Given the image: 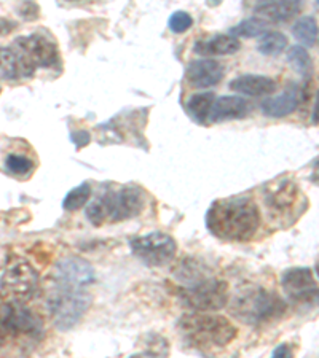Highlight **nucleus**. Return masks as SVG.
Wrapping results in <instances>:
<instances>
[{"label": "nucleus", "instance_id": "f8f14e48", "mask_svg": "<svg viewBox=\"0 0 319 358\" xmlns=\"http://www.w3.org/2000/svg\"><path fill=\"white\" fill-rule=\"evenodd\" d=\"M281 285L294 304L316 306L318 285L310 268L287 269L281 277Z\"/></svg>", "mask_w": 319, "mask_h": 358}, {"label": "nucleus", "instance_id": "f03ea898", "mask_svg": "<svg viewBox=\"0 0 319 358\" xmlns=\"http://www.w3.org/2000/svg\"><path fill=\"white\" fill-rule=\"evenodd\" d=\"M146 207L144 189L126 185L117 189H102V192L86 206V218L95 227L118 223L137 217Z\"/></svg>", "mask_w": 319, "mask_h": 358}, {"label": "nucleus", "instance_id": "bb28decb", "mask_svg": "<svg viewBox=\"0 0 319 358\" xmlns=\"http://www.w3.org/2000/svg\"><path fill=\"white\" fill-rule=\"evenodd\" d=\"M5 167L16 176H27L34 169V163L22 155H10L5 159Z\"/></svg>", "mask_w": 319, "mask_h": 358}, {"label": "nucleus", "instance_id": "1a4fd4ad", "mask_svg": "<svg viewBox=\"0 0 319 358\" xmlns=\"http://www.w3.org/2000/svg\"><path fill=\"white\" fill-rule=\"evenodd\" d=\"M177 298L185 308L198 310V313H210L227 304L229 287L224 280L214 279L211 274H208L182 285L177 290Z\"/></svg>", "mask_w": 319, "mask_h": 358}, {"label": "nucleus", "instance_id": "6e6552de", "mask_svg": "<svg viewBox=\"0 0 319 358\" xmlns=\"http://www.w3.org/2000/svg\"><path fill=\"white\" fill-rule=\"evenodd\" d=\"M20 62L21 77L31 78L40 69H57L61 64L60 50L53 40L40 34L20 37L11 45Z\"/></svg>", "mask_w": 319, "mask_h": 358}, {"label": "nucleus", "instance_id": "ddd939ff", "mask_svg": "<svg viewBox=\"0 0 319 358\" xmlns=\"http://www.w3.org/2000/svg\"><path fill=\"white\" fill-rule=\"evenodd\" d=\"M51 280L90 288L95 284L96 275L88 262H85L83 258L71 257L64 258L57 263L55 273L51 275Z\"/></svg>", "mask_w": 319, "mask_h": 358}, {"label": "nucleus", "instance_id": "39448f33", "mask_svg": "<svg viewBox=\"0 0 319 358\" xmlns=\"http://www.w3.org/2000/svg\"><path fill=\"white\" fill-rule=\"evenodd\" d=\"M91 294L86 287L62 284L51 280V285L46 293V306L55 325L60 330H71L83 319L91 306Z\"/></svg>", "mask_w": 319, "mask_h": 358}, {"label": "nucleus", "instance_id": "c85d7f7f", "mask_svg": "<svg viewBox=\"0 0 319 358\" xmlns=\"http://www.w3.org/2000/svg\"><path fill=\"white\" fill-rule=\"evenodd\" d=\"M32 10H39L37 5L34 3V2H26L25 5H22V7H21V16H22V18H25V20H36V16L31 13Z\"/></svg>", "mask_w": 319, "mask_h": 358}, {"label": "nucleus", "instance_id": "423d86ee", "mask_svg": "<svg viewBox=\"0 0 319 358\" xmlns=\"http://www.w3.org/2000/svg\"><path fill=\"white\" fill-rule=\"evenodd\" d=\"M287 304L276 293L260 287H251L240 292L231 303V314L247 325H265L281 319Z\"/></svg>", "mask_w": 319, "mask_h": 358}, {"label": "nucleus", "instance_id": "393cba45", "mask_svg": "<svg viewBox=\"0 0 319 358\" xmlns=\"http://www.w3.org/2000/svg\"><path fill=\"white\" fill-rule=\"evenodd\" d=\"M266 29H269V24H266V21H264L262 18H247V20H243L240 24H236L233 29H231L230 34L233 37H260L264 36L266 32Z\"/></svg>", "mask_w": 319, "mask_h": 358}, {"label": "nucleus", "instance_id": "9d476101", "mask_svg": "<svg viewBox=\"0 0 319 358\" xmlns=\"http://www.w3.org/2000/svg\"><path fill=\"white\" fill-rule=\"evenodd\" d=\"M39 274L25 259H15L0 277V299L8 303H26L37 292Z\"/></svg>", "mask_w": 319, "mask_h": 358}, {"label": "nucleus", "instance_id": "7c9ffc66", "mask_svg": "<svg viewBox=\"0 0 319 358\" xmlns=\"http://www.w3.org/2000/svg\"><path fill=\"white\" fill-rule=\"evenodd\" d=\"M16 27L15 22L7 21V20H0V36H8V34L13 31Z\"/></svg>", "mask_w": 319, "mask_h": 358}, {"label": "nucleus", "instance_id": "4468645a", "mask_svg": "<svg viewBox=\"0 0 319 358\" xmlns=\"http://www.w3.org/2000/svg\"><path fill=\"white\" fill-rule=\"evenodd\" d=\"M224 77V67L220 62L214 59H201V61H191L185 71V78L187 82L194 86V88L205 90L212 88Z\"/></svg>", "mask_w": 319, "mask_h": 358}, {"label": "nucleus", "instance_id": "a878e982", "mask_svg": "<svg viewBox=\"0 0 319 358\" xmlns=\"http://www.w3.org/2000/svg\"><path fill=\"white\" fill-rule=\"evenodd\" d=\"M287 61L291 62V66L295 72L301 75H308L313 69V59L308 51L305 50V46L294 45L287 50Z\"/></svg>", "mask_w": 319, "mask_h": 358}, {"label": "nucleus", "instance_id": "aec40b11", "mask_svg": "<svg viewBox=\"0 0 319 358\" xmlns=\"http://www.w3.org/2000/svg\"><path fill=\"white\" fill-rule=\"evenodd\" d=\"M216 96L212 92H198V94H194L185 103V108L191 118L198 123H206L208 115H210L211 106Z\"/></svg>", "mask_w": 319, "mask_h": 358}, {"label": "nucleus", "instance_id": "2eb2a0df", "mask_svg": "<svg viewBox=\"0 0 319 358\" xmlns=\"http://www.w3.org/2000/svg\"><path fill=\"white\" fill-rule=\"evenodd\" d=\"M249 113V103L240 96H222L214 99L208 121L224 123V121L243 120Z\"/></svg>", "mask_w": 319, "mask_h": 358}, {"label": "nucleus", "instance_id": "412c9836", "mask_svg": "<svg viewBox=\"0 0 319 358\" xmlns=\"http://www.w3.org/2000/svg\"><path fill=\"white\" fill-rule=\"evenodd\" d=\"M294 37L304 46H315L318 42V22L313 16H304L292 26Z\"/></svg>", "mask_w": 319, "mask_h": 358}, {"label": "nucleus", "instance_id": "cd10ccee", "mask_svg": "<svg viewBox=\"0 0 319 358\" xmlns=\"http://www.w3.org/2000/svg\"><path fill=\"white\" fill-rule=\"evenodd\" d=\"M194 26V18L187 13V11H176L170 18V29L174 34H184Z\"/></svg>", "mask_w": 319, "mask_h": 358}, {"label": "nucleus", "instance_id": "dca6fc26", "mask_svg": "<svg viewBox=\"0 0 319 358\" xmlns=\"http://www.w3.org/2000/svg\"><path fill=\"white\" fill-rule=\"evenodd\" d=\"M304 0H259L254 11L264 21L286 22L299 13Z\"/></svg>", "mask_w": 319, "mask_h": 358}, {"label": "nucleus", "instance_id": "f3484780", "mask_svg": "<svg viewBox=\"0 0 319 358\" xmlns=\"http://www.w3.org/2000/svg\"><path fill=\"white\" fill-rule=\"evenodd\" d=\"M301 101V90H299V86H292L283 92V94L276 96V97H270V99H265L262 102V108L264 115L270 118H284L287 115L294 113L297 110Z\"/></svg>", "mask_w": 319, "mask_h": 358}, {"label": "nucleus", "instance_id": "c756f323", "mask_svg": "<svg viewBox=\"0 0 319 358\" xmlns=\"http://www.w3.org/2000/svg\"><path fill=\"white\" fill-rule=\"evenodd\" d=\"M273 357H275V358L292 357V350L289 349L287 344H280V345H278V348L273 350Z\"/></svg>", "mask_w": 319, "mask_h": 358}, {"label": "nucleus", "instance_id": "f257e3e1", "mask_svg": "<svg viewBox=\"0 0 319 358\" xmlns=\"http://www.w3.org/2000/svg\"><path fill=\"white\" fill-rule=\"evenodd\" d=\"M206 227L222 241H249L260 227L259 207L249 198L219 199L208 210Z\"/></svg>", "mask_w": 319, "mask_h": 358}, {"label": "nucleus", "instance_id": "4be33fe9", "mask_svg": "<svg viewBox=\"0 0 319 358\" xmlns=\"http://www.w3.org/2000/svg\"><path fill=\"white\" fill-rule=\"evenodd\" d=\"M0 78L10 80V82L21 78L18 57L11 50V46H8V48L7 46H0Z\"/></svg>", "mask_w": 319, "mask_h": 358}, {"label": "nucleus", "instance_id": "5701e85b", "mask_svg": "<svg viewBox=\"0 0 319 358\" xmlns=\"http://www.w3.org/2000/svg\"><path fill=\"white\" fill-rule=\"evenodd\" d=\"M262 38L259 40L257 50L265 56H276L281 51L286 50L287 46V37L281 32H265Z\"/></svg>", "mask_w": 319, "mask_h": 358}, {"label": "nucleus", "instance_id": "a211bd4d", "mask_svg": "<svg viewBox=\"0 0 319 358\" xmlns=\"http://www.w3.org/2000/svg\"><path fill=\"white\" fill-rule=\"evenodd\" d=\"M230 90L245 96L260 97L275 92L276 82L265 75H241V77L231 80Z\"/></svg>", "mask_w": 319, "mask_h": 358}, {"label": "nucleus", "instance_id": "6ab92c4d", "mask_svg": "<svg viewBox=\"0 0 319 358\" xmlns=\"http://www.w3.org/2000/svg\"><path fill=\"white\" fill-rule=\"evenodd\" d=\"M241 48L240 40L233 36H212L195 43V53L201 56H229Z\"/></svg>", "mask_w": 319, "mask_h": 358}, {"label": "nucleus", "instance_id": "9b49d317", "mask_svg": "<svg viewBox=\"0 0 319 358\" xmlns=\"http://www.w3.org/2000/svg\"><path fill=\"white\" fill-rule=\"evenodd\" d=\"M176 241L165 233H149L131 241L133 255L152 268L168 264L176 255Z\"/></svg>", "mask_w": 319, "mask_h": 358}, {"label": "nucleus", "instance_id": "b1692460", "mask_svg": "<svg viewBox=\"0 0 319 358\" xmlns=\"http://www.w3.org/2000/svg\"><path fill=\"white\" fill-rule=\"evenodd\" d=\"M91 198V187L88 183H82L79 185V187L72 188L71 192L67 193L66 198L62 201V207L64 210H69V212H74V210H79L88 204V201Z\"/></svg>", "mask_w": 319, "mask_h": 358}, {"label": "nucleus", "instance_id": "0eeeda50", "mask_svg": "<svg viewBox=\"0 0 319 358\" xmlns=\"http://www.w3.org/2000/svg\"><path fill=\"white\" fill-rule=\"evenodd\" d=\"M264 202L270 220L281 228L291 227L297 222L308 204L301 189L287 178L273 183L271 188H266Z\"/></svg>", "mask_w": 319, "mask_h": 358}, {"label": "nucleus", "instance_id": "7ed1b4c3", "mask_svg": "<svg viewBox=\"0 0 319 358\" xmlns=\"http://www.w3.org/2000/svg\"><path fill=\"white\" fill-rule=\"evenodd\" d=\"M184 343L198 350H214L229 345L236 338V327L225 317L211 314H185L177 322Z\"/></svg>", "mask_w": 319, "mask_h": 358}, {"label": "nucleus", "instance_id": "20e7f679", "mask_svg": "<svg viewBox=\"0 0 319 358\" xmlns=\"http://www.w3.org/2000/svg\"><path fill=\"white\" fill-rule=\"evenodd\" d=\"M43 338V325L39 317L22 303H0V350L13 345L32 349Z\"/></svg>", "mask_w": 319, "mask_h": 358}]
</instances>
